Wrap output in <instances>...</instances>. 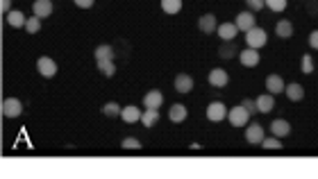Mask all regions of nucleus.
I'll list each match as a JSON object with an SVG mask.
<instances>
[{
  "mask_svg": "<svg viewBox=\"0 0 318 179\" xmlns=\"http://www.w3.org/2000/svg\"><path fill=\"white\" fill-rule=\"evenodd\" d=\"M2 114L7 118H18V116L23 114V102L18 100V98H5L2 100Z\"/></svg>",
  "mask_w": 318,
  "mask_h": 179,
  "instance_id": "nucleus-1",
  "label": "nucleus"
},
{
  "mask_svg": "<svg viewBox=\"0 0 318 179\" xmlns=\"http://www.w3.org/2000/svg\"><path fill=\"white\" fill-rule=\"evenodd\" d=\"M227 118H230L232 127H246L248 118H250V111H248L243 104H239V107H232V111L227 114Z\"/></svg>",
  "mask_w": 318,
  "mask_h": 179,
  "instance_id": "nucleus-2",
  "label": "nucleus"
},
{
  "mask_svg": "<svg viewBox=\"0 0 318 179\" xmlns=\"http://www.w3.org/2000/svg\"><path fill=\"white\" fill-rule=\"evenodd\" d=\"M266 32L261 30V27H253L250 32H246V43H248V48H257L259 50L261 46H266Z\"/></svg>",
  "mask_w": 318,
  "mask_h": 179,
  "instance_id": "nucleus-3",
  "label": "nucleus"
},
{
  "mask_svg": "<svg viewBox=\"0 0 318 179\" xmlns=\"http://www.w3.org/2000/svg\"><path fill=\"white\" fill-rule=\"evenodd\" d=\"M36 68H39V75L46 79H53L55 75H57V64H55V59H50V57H39Z\"/></svg>",
  "mask_w": 318,
  "mask_h": 179,
  "instance_id": "nucleus-4",
  "label": "nucleus"
},
{
  "mask_svg": "<svg viewBox=\"0 0 318 179\" xmlns=\"http://www.w3.org/2000/svg\"><path fill=\"white\" fill-rule=\"evenodd\" d=\"M227 114H230V111H227V107H225L223 102H212V104L207 107V118L212 120V123H221Z\"/></svg>",
  "mask_w": 318,
  "mask_h": 179,
  "instance_id": "nucleus-5",
  "label": "nucleus"
},
{
  "mask_svg": "<svg viewBox=\"0 0 318 179\" xmlns=\"http://www.w3.org/2000/svg\"><path fill=\"white\" fill-rule=\"evenodd\" d=\"M264 127L259 125V123H253V125L246 129V141L253 145H261V141H264Z\"/></svg>",
  "mask_w": 318,
  "mask_h": 179,
  "instance_id": "nucleus-6",
  "label": "nucleus"
},
{
  "mask_svg": "<svg viewBox=\"0 0 318 179\" xmlns=\"http://www.w3.org/2000/svg\"><path fill=\"white\" fill-rule=\"evenodd\" d=\"M239 59H241L243 66H248V68H254V66L259 64L261 54L257 52V48H246V50H241V52H239Z\"/></svg>",
  "mask_w": 318,
  "mask_h": 179,
  "instance_id": "nucleus-7",
  "label": "nucleus"
},
{
  "mask_svg": "<svg viewBox=\"0 0 318 179\" xmlns=\"http://www.w3.org/2000/svg\"><path fill=\"white\" fill-rule=\"evenodd\" d=\"M161 102H164V96H161V91H157V89L148 91L146 96H143V107L146 109H159Z\"/></svg>",
  "mask_w": 318,
  "mask_h": 179,
  "instance_id": "nucleus-8",
  "label": "nucleus"
},
{
  "mask_svg": "<svg viewBox=\"0 0 318 179\" xmlns=\"http://www.w3.org/2000/svg\"><path fill=\"white\" fill-rule=\"evenodd\" d=\"M266 91L273 93V96H275V93H284V91H286V84H284V79L280 77V75H268V77H266Z\"/></svg>",
  "mask_w": 318,
  "mask_h": 179,
  "instance_id": "nucleus-9",
  "label": "nucleus"
},
{
  "mask_svg": "<svg viewBox=\"0 0 318 179\" xmlns=\"http://www.w3.org/2000/svg\"><path fill=\"white\" fill-rule=\"evenodd\" d=\"M32 12L39 18H48L53 14V2H50V0H34V2H32Z\"/></svg>",
  "mask_w": 318,
  "mask_h": 179,
  "instance_id": "nucleus-10",
  "label": "nucleus"
},
{
  "mask_svg": "<svg viewBox=\"0 0 318 179\" xmlns=\"http://www.w3.org/2000/svg\"><path fill=\"white\" fill-rule=\"evenodd\" d=\"M271 131H273V136H277V138L289 136V134H291V125H289V120H284V118L273 120V123H271Z\"/></svg>",
  "mask_w": 318,
  "mask_h": 179,
  "instance_id": "nucleus-11",
  "label": "nucleus"
},
{
  "mask_svg": "<svg viewBox=\"0 0 318 179\" xmlns=\"http://www.w3.org/2000/svg\"><path fill=\"white\" fill-rule=\"evenodd\" d=\"M209 84H212V86H216V89H223V86H227V73L223 71V68H214L212 73H209Z\"/></svg>",
  "mask_w": 318,
  "mask_h": 179,
  "instance_id": "nucleus-12",
  "label": "nucleus"
},
{
  "mask_svg": "<svg viewBox=\"0 0 318 179\" xmlns=\"http://www.w3.org/2000/svg\"><path fill=\"white\" fill-rule=\"evenodd\" d=\"M218 36L223 39L225 43L227 41H234L236 39V32H239V27H236V23H223V25H218Z\"/></svg>",
  "mask_w": 318,
  "mask_h": 179,
  "instance_id": "nucleus-13",
  "label": "nucleus"
},
{
  "mask_svg": "<svg viewBox=\"0 0 318 179\" xmlns=\"http://www.w3.org/2000/svg\"><path fill=\"white\" fill-rule=\"evenodd\" d=\"M191 89H193V79H191V75L180 73V75L175 77V91L177 93H191Z\"/></svg>",
  "mask_w": 318,
  "mask_h": 179,
  "instance_id": "nucleus-14",
  "label": "nucleus"
},
{
  "mask_svg": "<svg viewBox=\"0 0 318 179\" xmlns=\"http://www.w3.org/2000/svg\"><path fill=\"white\" fill-rule=\"evenodd\" d=\"M236 27H239V30H243V32H250L253 27H257V25H254L253 12H241V14H239V16H236Z\"/></svg>",
  "mask_w": 318,
  "mask_h": 179,
  "instance_id": "nucleus-15",
  "label": "nucleus"
},
{
  "mask_svg": "<svg viewBox=\"0 0 318 179\" xmlns=\"http://www.w3.org/2000/svg\"><path fill=\"white\" fill-rule=\"evenodd\" d=\"M198 27H200V32H205V34H212L214 30H218L216 16H214V14H202L200 21H198Z\"/></svg>",
  "mask_w": 318,
  "mask_h": 179,
  "instance_id": "nucleus-16",
  "label": "nucleus"
},
{
  "mask_svg": "<svg viewBox=\"0 0 318 179\" xmlns=\"http://www.w3.org/2000/svg\"><path fill=\"white\" fill-rule=\"evenodd\" d=\"M143 116V111L139 107H134V104H130V107H123V111H121V118L125 120V123H139Z\"/></svg>",
  "mask_w": 318,
  "mask_h": 179,
  "instance_id": "nucleus-17",
  "label": "nucleus"
},
{
  "mask_svg": "<svg viewBox=\"0 0 318 179\" xmlns=\"http://www.w3.org/2000/svg\"><path fill=\"white\" fill-rule=\"evenodd\" d=\"M273 107H275L273 93H261V96L257 98V109H259V114H268V111H273Z\"/></svg>",
  "mask_w": 318,
  "mask_h": 179,
  "instance_id": "nucleus-18",
  "label": "nucleus"
},
{
  "mask_svg": "<svg viewBox=\"0 0 318 179\" xmlns=\"http://www.w3.org/2000/svg\"><path fill=\"white\" fill-rule=\"evenodd\" d=\"M275 34L280 36V39H291V36H293V23H291V21H277Z\"/></svg>",
  "mask_w": 318,
  "mask_h": 179,
  "instance_id": "nucleus-19",
  "label": "nucleus"
},
{
  "mask_svg": "<svg viewBox=\"0 0 318 179\" xmlns=\"http://www.w3.org/2000/svg\"><path fill=\"white\" fill-rule=\"evenodd\" d=\"M187 116H189V111H187V107H184V104H173L171 111H168V118H171L173 123H184V120H187Z\"/></svg>",
  "mask_w": 318,
  "mask_h": 179,
  "instance_id": "nucleus-20",
  "label": "nucleus"
},
{
  "mask_svg": "<svg viewBox=\"0 0 318 179\" xmlns=\"http://www.w3.org/2000/svg\"><path fill=\"white\" fill-rule=\"evenodd\" d=\"M7 23L12 25V27H25L28 18L23 16V12H21V9H12V12L7 14Z\"/></svg>",
  "mask_w": 318,
  "mask_h": 179,
  "instance_id": "nucleus-21",
  "label": "nucleus"
},
{
  "mask_svg": "<svg viewBox=\"0 0 318 179\" xmlns=\"http://www.w3.org/2000/svg\"><path fill=\"white\" fill-rule=\"evenodd\" d=\"M286 98L293 102H300L302 98H305V89H302L300 84H286Z\"/></svg>",
  "mask_w": 318,
  "mask_h": 179,
  "instance_id": "nucleus-22",
  "label": "nucleus"
},
{
  "mask_svg": "<svg viewBox=\"0 0 318 179\" xmlns=\"http://www.w3.org/2000/svg\"><path fill=\"white\" fill-rule=\"evenodd\" d=\"M98 71H100L105 77H114V75H116V64H114V59H100L98 61Z\"/></svg>",
  "mask_w": 318,
  "mask_h": 179,
  "instance_id": "nucleus-23",
  "label": "nucleus"
},
{
  "mask_svg": "<svg viewBox=\"0 0 318 179\" xmlns=\"http://www.w3.org/2000/svg\"><path fill=\"white\" fill-rule=\"evenodd\" d=\"M159 120V109H148V111H143L141 116V123L146 127H155V123Z\"/></svg>",
  "mask_w": 318,
  "mask_h": 179,
  "instance_id": "nucleus-24",
  "label": "nucleus"
},
{
  "mask_svg": "<svg viewBox=\"0 0 318 179\" xmlns=\"http://www.w3.org/2000/svg\"><path fill=\"white\" fill-rule=\"evenodd\" d=\"M95 59H114V48L112 46H107V43H102V46H98L95 48Z\"/></svg>",
  "mask_w": 318,
  "mask_h": 179,
  "instance_id": "nucleus-25",
  "label": "nucleus"
},
{
  "mask_svg": "<svg viewBox=\"0 0 318 179\" xmlns=\"http://www.w3.org/2000/svg\"><path fill=\"white\" fill-rule=\"evenodd\" d=\"M161 9L166 14H177L182 9V0H161Z\"/></svg>",
  "mask_w": 318,
  "mask_h": 179,
  "instance_id": "nucleus-26",
  "label": "nucleus"
},
{
  "mask_svg": "<svg viewBox=\"0 0 318 179\" xmlns=\"http://www.w3.org/2000/svg\"><path fill=\"white\" fill-rule=\"evenodd\" d=\"M121 111H123V109L118 107L116 102H107L105 107H102V114H105L107 118H116V116H121Z\"/></svg>",
  "mask_w": 318,
  "mask_h": 179,
  "instance_id": "nucleus-27",
  "label": "nucleus"
},
{
  "mask_svg": "<svg viewBox=\"0 0 318 179\" xmlns=\"http://www.w3.org/2000/svg\"><path fill=\"white\" fill-rule=\"evenodd\" d=\"M25 30H28L30 34H36V32L41 30V18H39V16L28 18V23H25Z\"/></svg>",
  "mask_w": 318,
  "mask_h": 179,
  "instance_id": "nucleus-28",
  "label": "nucleus"
},
{
  "mask_svg": "<svg viewBox=\"0 0 318 179\" xmlns=\"http://www.w3.org/2000/svg\"><path fill=\"white\" fill-rule=\"evenodd\" d=\"M121 148H125V150H141V141H139V138H134V136H127V138H123V141H121Z\"/></svg>",
  "mask_w": 318,
  "mask_h": 179,
  "instance_id": "nucleus-29",
  "label": "nucleus"
},
{
  "mask_svg": "<svg viewBox=\"0 0 318 179\" xmlns=\"http://www.w3.org/2000/svg\"><path fill=\"white\" fill-rule=\"evenodd\" d=\"M300 68L305 75H309V73H314V59H312V54H302V59H300Z\"/></svg>",
  "mask_w": 318,
  "mask_h": 179,
  "instance_id": "nucleus-30",
  "label": "nucleus"
},
{
  "mask_svg": "<svg viewBox=\"0 0 318 179\" xmlns=\"http://www.w3.org/2000/svg\"><path fill=\"white\" fill-rule=\"evenodd\" d=\"M261 148L264 150H282V143H280L277 136H271V138H264V141H261Z\"/></svg>",
  "mask_w": 318,
  "mask_h": 179,
  "instance_id": "nucleus-31",
  "label": "nucleus"
},
{
  "mask_svg": "<svg viewBox=\"0 0 318 179\" xmlns=\"http://www.w3.org/2000/svg\"><path fill=\"white\" fill-rule=\"evenodd\" d=\"M266 5H268V9H273V12H284V9H286V0H266Z\"/></svg>",
  "mask_w": 318,
  "mask_h": 179,
  "instance_id": "nucleus-32",
  "label": "nucleus"
},
{
  "mask_svg": "<svg viewBox=\"0 0 318 179\" xmlns=\"http://www.w3.org/2000/svg\"><path fill=\"white\" fill-rule=\"evenodd\" d=\"M246 5L253 9V12H259V9H264L266 0H246Z\"/></svg>",
  "mask_w": 318,
  "mask_h": 179,
  "instance_id": "nucleus-33",
  "label": "nucleus"
},
{
  "mask_svg": "<svg viewBox=\"0 0 318 179\" xmlns=\"http://www.w3.org/2000/svg\"><path fill=\"white\" fill-rule=\"evenodd\" d=\"M241 104L248 109V111H250V114H254V111H259V109H257V100H250V98H246V100H243Z\"/></svg>",
  "mask_w": 318,
  "mask_h": 179,
  "instance_id": "nucleus-34",
  "label": "nucleus"
},
{
  "mask_svg": "<svg viewBox=\"0 0 318 179\" xmlns=\"http://www.w3.org/2000/svg\"><path fill=\"white\" fill-rule=\"evenodd\" d=\"M73 2H75L80 9H89V7H94L95 0H73Z\"/></svg>",
  "mask_w": 318,
  "mask_h": 179,
  "instance_id": "nucleus-35",
  "label": "nucleus"
},
{
  "mask_svg": "<svg viewBox=\"0 0 318 179\" xmlns=\"http://www.w3.org/2000/svg\"><path fill=\"white\" fill-rule=\"evenodd\" d=\"M309 46H312L314 50H318V30H314L312 34H309Z\"/></svg>",
  "mask_w": 318,
  "mask_h": 179,
  "instance_id": "nucleus-36",
  "label": "nucleus"
},
{
  "mask_svg": "<svg viewBox=\"0 0 318 179\" xmlns=\"http://www.w3.org/2000/svg\"><path fill=\"white\" fill-rule=\"evenodd\" d=\"M0 9L5 14H9L12 12V0H0Z\"/></svg>",
  "mask_w": 318,
  "mask_h": 179,
  "instance_id": "nucleus-37",
  "label": "nucleus"
}]
</instances>
